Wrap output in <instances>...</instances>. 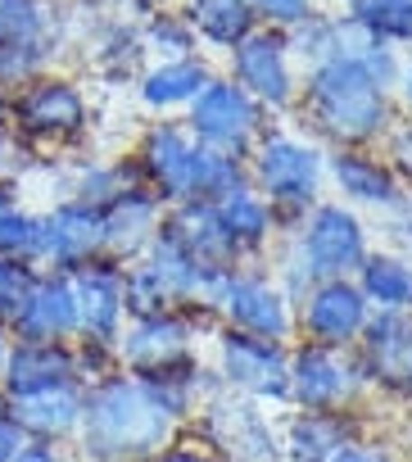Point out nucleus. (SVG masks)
<instances>
[{
    "label": "nucleus",
    "instance_id": "obj_1",
    "mask_svg": "<svg viewBox=\"0 0 412 462\" xmlns=\"http://www.w3.org/2000/svg\"><path fill=\"white\" fill-rule=\"evenodd\" d=\"M78 430H82L87 457L132 462V457L154 453L168 439L172 412L163 408V399L150 381H105L87 394Z\"/></svg>",
    "mask_w": 412,
    "mask_h": 462
},
{
    "label": "nucleus",
    "instance_id": "obj_2",
    "mask_svg": "<svg viewBox=\"0 0 412 462\" xmlns=\"http://www.w3.org/2000/svg\"><path fill=\"white\" fill-rule=\"evenodd\" d=\"M313 114L340 141H367L385 118V87L358 55H335L313 73Z\"/></svg>",
    "mask_w": 412,
    "mask_h": 462
},
{
    "label": "nucleus",
    "instance_id": "obj_3",
    "mask_svg": "<svg viewBox=\"0 0 412 462\" xmlns=\"http://www.w3.org/2000/svg\"><path fill=\"white\" fill-rule=\"evenodd\" d=\"M105 250V217L91 204H60L55 213L41 217V250L37 263H50L55 273H78L82 263H96Z\"/></svg>",
    "mask_w": 412,
    "mask_h": 462
},
{
    "label": "nucleus",
    "instance_id": "obj_4",
    "mask_svg": "<svg viewBox=\"0 0 412 462\" xmlns=\"http://www.w3.org/2000/svg\"><path fill=\"white\" fill-rule=\"evenodd\" d=\"M14 123H19V132H28V136L64 141V136H78V132H82V123H87V100L78 96L73 82L41 78V82H32V87L14 100Z\"/></svg>",
    "mask_w": 412,
    "mask_h": 462
},
{
    "label": "nucleus",
    "instance_id": "obj_5",
    "mask_svg": "<svg viewBox=\"0 0 412 462\" xmlns=\"http://www.w3.org/2000/svg\"><path fill=\"white\" fill-rule=\"evenodd\" d=\"M10 331L32 345H69V336H78V300L69 273H41Z\"/></svg>",
    "mask_w": 412,
    "mask_h": 462
},
{
    "label": "nucleus",
    "instance_id": "obj_6",
    "mask_svg": "<svg viewBox=\"0 0 412 462\" xmlns=\"http://www.w3.org/2000/svg\"><path fill=\"white\" fill-rule=\"evenodd\" d=\"M73 381H78V349H69V345L14 340L10 354H5V367H0V390H5V399L55 390V385H73Z\"/></svg>",
    "mask_w": 412,
    "mask_h": 462
},
{
    "label": "nucleus",
    "instance_id": "obj_7",
    "mask_svg": "<svg viewBox=\"0 0 412 462\" xmlns=\"http://www.w3.org/2000/svg\"><path fill=\"white\" fill-rule=\"evenodd\" d=\"M73 300H78V336L109 345L118 340V322H123V277L109 263H82L78 273H69Z\"/></svg>",
    "mask_w": 412,
    "mask_h": 462
},
{
    "label": "nucleus",
    "instance_id": "obj_8",
    "mask_svg": "<svg viewBox=\"0 0 412 462\" xmlns=\"http://www.w3.org/2000/svg\"><path fill=\"white\" fill-rule=\"evenodd\" d=\"M82 408H87V390H82L78 381H73V385H55V390H37V394L5 399V412L14 417V426H19L28 439H46V444L69 439V435L82 426Z\"/></svg>",
    "mask_w": 412,
    "mask_h": 462
},
{
    "label": "nucleus",
    "instance_id": "obj_9",
    "mask_svg": "<svg viewBox=\"0 0 412 462\" xmlns=\"http://www.w3.org/2000/svg\"><path fill=\"white\" fill-rule=\"evenodd\" d=\"M123 358L141 381H163L172 367L186 363V327L177 318H145L127 331Z\"/></svg>",
    "mask_w": 412,
    "mask_h": 462
},
{
    "label": "nucleus",
    "instance_id": "obj_10",
    "mask_svg": "<svg viewBox=\"0 0 412 462\" xmlns=\"http://www.w3.org/2000/svg\"><path fill=\"white\" fill-rule=\"evenodd\" d=\"M254 123L259 114L241 87H209L195 105V132L218 150H241L254 136Z\"/></svg>",
    "mask_w": 412,
    "mask_h": 462
},
{
    "label": "nucleus",
    "instance_id": "obj_11",
    "mask_svg": "<svg viewBox=\"0 0 412 462\" xmlns=\"http://www.w3.org/2000/svg\"><path fill=\"white\" fill-rule=\"evenodd\" d=\"M308 259H313V273H326V277H340V273L362 263V231L344 208L326 204V208L313 213V222H308Z\"/></svg>",
    "mask_w": 412,
    "mask_h": 462
},
{
    "label": "nucleus",
    "instance_id": "obj_12",
    "mask_svg": "<svg viewBox=\"0 0 412 462\" xmlns=\"http://www.w3.org/2000/svg\"><path fill=\"white\" fill-rule=\"evenodd\" d=\"M259 177L272 199L281 204H308L317 190V154L295 141H268L259 154Z\"/></svg>",
    "mask_w": 412,
    "mask_h": 462
},
{
    "label": "nucleus",
    "instance_id": "obj_13",
    "mask_svg": "<svg viewBox=\"0 0 412 462\" xmlns=\"http://www.w3.org/2000/svg\"><path fill=\"white\" fill-rule=\"evenodd\" d=\"M223 367H227V376H232L241 390H254V394H286V390H290L286 358H281L277 345H268V340L232 336V340L223 345Z\"/></svg>",
    "mask_w": 412,
    "mask_h": 462
},
{
    "label": "nucleus",
    "instance_id": "obj_14",
    "mask_svg": "<svg viewBox=\"0 0 412 462\" xmlns=\"http://www.w3.org/2000/svg\"><path fill=\"white\" fill-rule=\"evenodd\" d=\"M214 439L236 457V462H277V439L263 426V417L250 403H232V399H214Z\"/></svg>",
    "mask_w": 412,
    "mask_h": 462
},
{
    "label": "nucleus",
    "instance_id": "obj_15",
    "mask_svg": "<svg viewBox=\"0 0 412 462\" xmlns=\"http://www.w3.org/2000/svg\"><path fill=\"white\" fill-rule=\"evenodd\" d=\"M163 236L177 241L199 268H214V273H223V263H227L232 250H236V241L227 236V226L218 222V208H209V204L181 208V213L168 222Z\"/></svg>",
    "mask_w": 412,
    "mask_h": 462
},
{
    "label": "nucleus",
    "instance_id": "obj_16",
    "mask_svg": "<svg viewBox=\"0 0 412 462\" xmlns=\"http://www.w3.org/2000/svg\"><path fill=\"white\" fill-rule=\"evenodd\" d=\"M367 363H371L376 381H385L394 390L412 385V322L403 313L389 309L367 327Z\"/></svg>",
    "mask_w": 412,
    "mask_h": 462
},
{
    "label": "nucleus",
    "instance_id": "obj_17",
    "mask_svg": "<svg viewBox=\"0 0 412 462\" xmlns=\"http://www.w3.org/2000/svg\"><path fill=\"white\" fill-rule=\"evenodd\" d=\"M236 78L254 91V96H263V100H272V105H286L290 100V73H286V46L277 42V37H245L241 46H236Z\"/></svg>",
    "mask_w": 412,
    "mask_h": 462
},
{
    "label": "nucleus",
    "instance_id": "obj_18",
    "mask_svg": "<svg viewBox=\"0 0 412 462\" xmlns=\"http://www.w3.org/2000/svg\"><path fill=\"white\" fill-rule=\"evenodd\" d=\"M223 304H227L232 322L245 327L259 340H281L286 327H290L281 295L272 286H263V282H227L223 286Z\"/></svg>",
    "mask_w": 412,
    "mask_h": 462
},
{
    "label": "nucleus",
    "instance_id": "obj_19",
    "mask_svg": "<svg viewBox=\"0 0 412 462\" xmlns=\"http://www.w3.org/2000/svg\"><path fill=\"white\" fill-rule=\"evenodd\" d=\"M367 327V304H362V291L344 286V282H331L322 286L313 300H308V331L326 345H344L353 340L358 331Z\"/></svg>",
    "mask_w": 412,
    "mask_h": 462
},
{
    "label": "nucleus",
    "instance_id": "obj_20",
    "mask_svg": "<svg viewBox=\"0 0 412 462\" xmlns=\"http://www.w3.org/2000/svg\"><path fill=\"white\" fill-rule=\"evenodd\" d=\"M105 217V250L109 254H132L145 245V236L154 231V217H159V204L141 190H123L109 208H100Z\"/></svg>",
    "mask_w": 412,
    "mask_h": 462
},
{
    "label": "nucleus",
    "instance_id": "obj_21",
    "mask_svg": "<svg viewBox=\"0 0 412 462\" xmlns=\"http://www.w3.org/2000/svg\"><path fill=\"white\" fill-rule=\"evenodd\" d=\"M145 168L154 177V186L168 195V199H186L190 195V168H195V145L172 132V127H159L150 141H145Z\"/></svg>",
    "mask_w": 412,
    "mask_h": 462
},
{
    "label": "nucleus",
    "instance_id": "obj_22",
    "mask_svg": "<svg viewBox=\"0 0 412 462\" xmlns=\"http://www.w3.org/2000/svg\"><path fill=\"white\" fill-rule=\"evenodd\" d=\"M290 385L299 394L304 408H335L344 394H349V372L322 354V349H304L295 358V372H290Z\"/></svg>",
    "mask_w": 412,
    "mask_h": 462
},
{
    "label": "nucleus",
    "instance_id": "obj_23",
    "mask_svg": "<svg viewBox=\"0 0 412 462\" xmlns=\"http://www.w3.org/2000/svg\"><path fill=\"white\" fill-rule=\"evenodd\" d=\"M190 19L204 37H214L223 46H241L254 28L250 0H190Z\"/></svg>",
    "mask_w": 412,
    "mask_h": 462
},
{
    "label": "nucleus",
    "instance_id": "obj_24",
    "mask_svg": "<svg viewBox=\"0 0 412 462\" xmlns=\"http://www.w3.org/2000/svg\"><path fill=\"white\" fill-rule=\"evenodd\" d=\"M46 37L41 0H0V51H37Z\"/></svg>",
    "mask_w": 412,
    "mask_h": 462
},
{
    "label": "nucleus",
    "instance_id": "obj_25",
    "mask_svg": "<svg viewBox=\"0 0 412 462\" xmlns=\"http://www.w3.org/2000/svg\"><path fill=\"white\" fill-rule=\"evenodd\" d=\"M218 222L227 226V236H232L236 245H254V241H263V231H268V204H263L259 195H250V190L236 186V190L223 195Z\"/></svg>",
    "mask_w": 412,
    "mask_h": 462
},
{
    "label": "nucleus",
    "instance_id": "obj_26",
    "mask_svg": "<svg viewBox=\"0 0 412 462\" xmlns=\"http://www.w3.org/2000/svg\"><path fill=\"white\" fill-rule=\"evenodd\" d=\"M335 177H340L344 195H353V199H371V204L394 199V177L380 163L362 159V154H340L335 159Z\"/></svg>",
    "mask_w": 412,
    "mask_h": 462
},
{
    "label": "nucleus",
    "instance_id": "obj_27",
    "mask_svg": "<svg viewBox=\"0 0 412 462\" xmlns=\"http://www.w3.org/2000/svg\"><path fill=\"white\" fill-rule=\"evenodd\" d=\"M37 250H41V217L23 213L19 204L0 213V259L37 263Z\"/></svg>",
    "mask_w": 412,
    "mask_h": 462
},
{
    "label": "nucleus",
    "instance_id": "obj_28",
    "mask_svg": "<svg viewBox=\"0 0 412 462\" xmlns=\"http://www.w3.org/2000/svg\"><path fill=\"white\" fill-rule=\"evenodd\" d=\"M362 291H367L371 300H380L385 309L412 304V273H407L398 259H367V268H362Z\"/></svg>",
    "mask_w": 412,
    "mask_h": 462
},
{
    "label": "nucleus",
    "instance_id": "obj_29",
    "mask_svg": "<svg viewBox=\"0 0 412 462\" xmlns=\"http://www.w3.org/2000/svg\"><path fill=\"white\" fill-rule=\"evenodd\" d=\"M168 286L159 282V273L145 263V268H132L127 277H123V309L127 313H136V322H145V318H163V309H168Z\"/></svg>",
    "mask_w": 412,
    "mask_h": 462
},
{
    "label": "nucleus",
    "instance_id": "obj_30",
    "mask_svg": "<svg viewBox=\"0 0 412 462\" xmlns=\"http://www.w3.org/2000/svg\"><path fill=\"white\" fill-rule=\"evenodd\" d=\"M199 87H209V78H204V69H199V64H172V69L150 73L141 96H145L150 105H177V100L195 96Z\"/></svg>",
    "mask_w": 412,
    "mask_h": 462
},
{
    "label": "nucleus",
    "instance_id": "obj_31",
    "mask_svg": "<svg viewBox=\"0 0 412 462\" xmlns=\"http://www.w3.org/2000/svg\"><path fill=\"white\" fill-rule=\"evenodd\" d=\"M241 186L236 159L218 154V150H195V168H190V195H227Z\"/></svg>",
    "mask_w": 412,
    "mask_h": 462
},
{
    "label": "nucleus",
    "instance_id": "obj_32",
    "mask_svg": "<svg viewBox=\"0 0 412 462\" xmlns=\"http://www.w3.org/2000/svg\"><path fill=\"white\" fill-rule=\"evenodd\" d=\"M37 268L32 263H19V259H0V327L10 331V322L19 318V309L28 304L32 286H37Z\"/></svg>",
    "mask_w": 412,
    "mask_h": 462
},
{
    "label": "nucleus",
    "instance_id": "obj_33",
    "mask_svg": "<svg viewBox=\"0 0 412 462\" xmlns=\"http://www.w3.org/2000/svg\"><path fill=\"white\" fill-rule=\"evenodd\" d=\"M335 448H340V435H335L331 421H322V417L295 421V430H290V457L295 462H326Z\"/></svg>",
    "mask_w": 412,
    "mask_h": 462
},
{
    "label": "nucleus",
    "instance_id": "obj_34",
    "mask_svg": "<svg viewBox=\"0 0 412 462\" xmlns=\"http://www.w3.org/2000/svg\"><path fill=\"white\" fill-rule=\"evenodd\" d=\"M358 19L380 37H412V0H358Z\"/></svg>",
    "mask_w": 412,
    "mask_h": 462
},
{
    "label": "nucleus",
    "instance_id": "obj_35",
    "mask_svg": "<svg viewBox=\"0 0 412 462\" xmlns=\"http://www.w3.org/2000/svg\"><path fill=\"white\" fill-rule=\"evenodd\" d=\"M23 444H28V435L14 426V417H10V412H0V462H14Z\"/></svg>",
    "mask_w": 412,
    "mask_h": 462
},
{
    "label": "nucleus",
    "instance_id": "obj_36",
    "mask_svg": "<svg viewBox=\"0 0 412 462\" xmlns=\"http://www.w3.org/2000/svg\"><path fill=\"white\" fill-rule=\"evenodd\" d=\"M254 5L263 10V14H272L277 23H299L308 10H304V0H254Z\"/></svg>",
    "mask_w": 412,
    "mask_h": 462
},
{
    "label": "nucleus",
    "instance_id": "obj_37",
    "mask_svg": "<svg viewBox=\"0 0 412 462\" xmlns=\"http://www.w3.org/2000/svg\"><path fill=\"white\" fill-rule=\"evenodd\" d=\"M14 462H60V448L55 444H46V439H28L23 448H19V457Z\"/></svg>",
    "mask_w": 412,
    "mask_h": 462
},
{
    "label": "nucleus",
    "instance_id": "obj_38",
    "mask_svg": "<svg viewBox=\"0 0 412 462\" xmlns=\"http://www.w3.org/2000/svg\"><path fill=\"white\" fill-rule=\"evenodd\" d=\"M394 154H398V159H403V168L412 172V132H403V136H398V145H394Z\"/></svg>",
    "mask_w": 412,
    "mask_h": 462
},
{
    "label": "nucleus",
    "instance_id": "obj_39",
    "mask_svg": "<svg viewBox=\"0 0 412 462\" xmlns=\"http://www.w3.org/2000/svg\"><path fill=\"white\" fill-rule=\"evenodd\" d=\"M331 462H376V457H367V453H358V448H335Z\"/></svg>",
    "mask_w": 412,
    "mask_h": 462
},
{
    "label": "nucleus",
    "instance_id": "obj_40",
    "mask_svg": "<svg viewBox=\"0 0 412 462\" xmlns=\"http://www.w3.org/2000/svg\"><path fill=\"white\" fill-rule=\"evenodd\" d=\"M5 208H14V190H10L5 181H0V213H5Z\"/></svg>",
    "mask_w": 412,
    "mask_h": 462
},
{
    "label": "nucleus",
    "instance_id": "obj_41",
    "mask_svg": "<svg viewBox=\"0 0 412 462\" xmlns=\"http://www.w3.org/2000/svg\"><path fill=\"white\" fill-rule=\"evenodd\" d=\"M159 462H209V457H190V453H172V457H159Z\"/></svg>",
    "mask_w": 412,
    "mask_h": 462
},
{
    "label": "nucleus",
    "instance_id": "obj_42",
    "mask_svg": "<svg viewBox=\"0 0 412 462\" xmlns=\"http://www.w3.org/2000/svg\"><path fill=\"white\" fill-rule=\"evenodd\" d=\"M5 354H10V336H5V327H0V367H5Z\"/></svg>",
    "mask_w": 412,
    "mask_h": 462
},
{
    "label": "nucleus",
    "instance_id": "obj_43",
    "mask_svg": "<svg viewBox=\"0 0 412 462\" xmlns=\"http://www.w3.org/2000/svg\"><path fill=\"white\" fill-rule=\"evenodd\" d=\"M0 412H5V390H0Z\"/></svg>",
    "mask_w": 412,
    "mask_h": 462
},
{
    "label": "nucleus",
    "instance_id": "obj_44",
    "mask_svg": "<svg viewBox=\"0 0 412 462\" xmlns=\"http://www.w3.org/2000/svg\"><path fill=\"white\" fill-rule=\"evenodd\" d=\"M407 100H412V73H407Z\"/></svg>",
    "mask_w": 412,
    "mask_h": 462
},
{
    "label": "nucleus",
    "instance_id": "obj_45",
    "mask_svg": "<svg viewBox=\"0 0 412 462\" xmlns=\"http://www.w3.org/2000/svg\"><path fill=\"white\" fill-rule=\"evenodd\" d=\"M0 118H5V96H0Z\"/></svg>",
    "mask_w": 412,
    "mask_h": 462
}]
</instances>
